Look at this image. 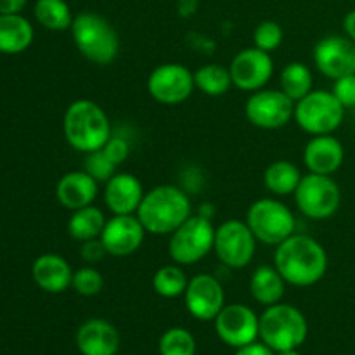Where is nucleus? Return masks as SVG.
<instances>
[{
	"instance_id": "1",
	"label": "nucleus",
	"mask_w": 355,
	"mask_h": 355,
	"mask_svg": "<svg viewBox=\"0 0 355 355\" xmlns=\"http://www.w3.org/2000/svg\"><path fill=\"white\" fill-rule=\"evenodd\" d=\"M274 267L288 284L307 288L319 283L328 270V253L318 239L291 234L274 252Z\"/></svg>"
},
{
	"instance_id": "2",
	"label": "nucleus",
	"mask_w": 355,
	"mask_h": 355,
	"mask_svg": "<svg viewBox=\"0 0 355 355\" xmlns=\"http://www.w3.org/2000/svg\"><path fill=\"white\" fill-rule=\"evenodd\" d=\"M135 215L146 232L170 236L193 215V207L189 196L180 187L162 184L144 194Z\"/></svg>"
},
{
	"instance_id": "3",
	"label": "nucleus",
	"mask_w": 355,
	"mask_h": 355,
	"mask_svg": "<svg viewBox=\"0 0 355 355\" xmlns=\"http://www.w3.org/2000/svg\"><path fill=\"white\" fill-rule=\"evenodd\" d=\"M64 139L75 151L89 155L104 148L111 137V123L106 111L90 99L71 103L62 118Z\"/></svg>"
},
{
	"instance_id": "4",
	"label": "nucleus",
	"mask_w": 355,
	"mask_h": 355,
	"mask_svg": "<svg viewBox=\"0 0 355 355\" xmlns=\"http://www.w3.org/2000/svg\"><path fill=\"white\" fill-rule=\"evenodd\" d=\"M69 30L76 49L87 61L107 66L118 58L120 37L106 17L96 12H80Z\"/></svg>"
},
{
	"instance_id": "5",
	"label": "nucleus",
	"mask_w": 355,
	"mask_h": 355,
	"mask_svg": "<svg viewBox=\"0 0 355 355\" xmlns=\"http://www.w3.org/2000/svg\"><path fill=\"white\" fill-rule=\"evenodd\" d=\"M307 319L293 305L279 302L260 315L259 338L274 352L298 349L307 340Z\"/></svg>"
},
{
	"instance_id": "6",
	"label": "nucleus",
	"mask_w": 355,
	"mask_h": 355,
	"mask_svg": "<svg viewBox=\"0 0 355 355\" xmlns=\"http://www.w3.org/2000/svg\"><path fill=\"white\" fill-rule=\"evenodd\" d=\"M345 107L331 90H312L295 103L293 118L298 127L312 135L333 134L342 125Z\"/></svg>"
},
{
	"instance_id": "7",
	"label": "nucleus",
	"mask_w": 355,
	"mask_h": 355,
	"mask_svg": "<svg viewBox=\"0 0 355 355\" xmlns=\"http://www.w3.org/2000/svg\"><path fill=\"white\" fill-rule=\"evenodd\" d=\"M246 224L255 234L257 241L277 246L295 234L297 220L290 208L274 198L257 200L246 214Z\"/></svg>"
},
{
	"instance_id": "8",
	"label": "nucleus",
	"mask_w": 355,
	"mask_h": 355,
	"mask_svg": "<svg viewBox=\"0 0 355 355\" xmlns=\"http://www.w3.org/2000/svg\"><path fill=\"white\" fill-rule=\"evenodd\" d=\"M215 227L205 215H191L179 229L170 234L168 255L173 263L193 266L214 250Z\"/></svg>"
},
{
	"instance_id": "9",
	"label": "nucleus",
	"mask_w": 355,
	"mask_h": 355,
	"mask_svg": "<svg viewBox=\"0 0 355 355\" xmlns=\"http://www.w3.org/2000/svg\"><path fill=\"white\" fill-rule=\"evenodd\" d=\"M293 196L298 210L312 220L331 218L342 203V191L331 175L312 172L302 177Z\"/></svg>"
},
{
	"instance_id": "10",
	"label": "nucleus",
	"mask_w": 355,
	"mask_h": 355,
	"mask_svg": "<svg viewBox=\"0 0 355 355\" xmlns=\"http://www.w3.org/2000/svg\"><path fill=\"white\" fill-rule=\"evenodd\" d=\"M255 250L257 238L246 220L231 218L215 227L214 252L229 269H245L255 257Z\"/></svg>"
},
{
	"instance_id": "11",
	"label": "nucleus",
	"mask_w": 355,
	"mask_h": 355,
	"mask_svg": "<svg viewBox=\"0 0 355 355\" xmlns=\"http://www.w3.org/2000/svg\"><path fill=\"white\" fill-rule=\"evenodd\" d=\"M194 85V73L179 62H165L156 66L148 78V92L156 103L175 106L191 97Z\"/></svg>"
},
{
	"instance_id": "12",
	"label": "nucleus",
	"mask_w": 355,
	"mask_h": 355,
	"mask_svg": "<svg viewBox=\"0 0 355 355\" xmlns=\"http://www.w3.org/2000/svg\"><path fill=\"white\" fill-rule=\"evenodd\" d=\"M293 113L295 103L281 89H262L252 92L245 106V114L250 123L263 130L283 128L293 118Z\"/></svg>"
},
{
	"instance_id": "13",
	"label": "nucleus",
	"mask_w": 355,
	"mask_h": 355,
	"mask_svg": "<svg viewBox=\"0 0 355 355\" xmlns=\"http://www.w3.org/2000/svg\"><path fill=\"white\" fill-rule=\"evenodd\" d=\"M215 322V333L229 347L241 349L248 343L257 342L260 329V318L248 305L231 304L225 305Z\"/></svg>"
},
{
	"instance_id": "14",
	"label": "nucleus",
	"mask_w": 355,
	"mask_h": 355,
	"mask_svg": "<svg viewBox=\"0 0 355 355\" xmlns=\"http://www.w3.org/2000/svg\"><path fill=\"white\" fill-rule=\"evenodd\" d=\"M232 85L245 92H257L269 83L274 75V61L270 52L259 47L239 51L229 64Z\"/></svg>"
},
{
	"instance_id": "15",
	"label": "nucleus",
	"mask_w": 355,
	"mask_h": 355,
	"mask_svg": "<svg viewBox=\"0 0 355 355\" xmlns=\"http://www.w3.org/2000/svg\"><path fill=\"white\" fill-rule=\"evenodd\" d=\"M184 304L187 312L198 321H214L225 307V293L220 281L210 274L191 277L184 291Z\"/></svg>"
},
{
	"instance_id": "16",
	"label": "nucleus",
	"mask_w": 355,
	"mask_h": 355,
	"mask_svg": "<svg viewBox=\"0 0 355 355\" xmlns=\"http://www.w3.org/2000/svg\"><path fill=\"white\" fill-rule=\"evenodd\" d=\"M146 229L137 215H113L101 234L104 248L111 257H128L141 248Z\"/></svg>"
},
{
	"instance_id": "17",
	"label": "nucleus",
	"mask_w": 355,
	"mask_h": 355,
	"mask_svg": "<svg viewBox=\"0 0 355 355\" xmlns=\"http://www.w3.org/2000/svg\"><path fill=\"white\" fill-rule=\"evenodd\" d=\"M314 64L328 78H342L355 73V42L331 35L314 47Z\"/></svg>"
},
{
	"instance_id": "18",
	"label": "nucleus",
	"mask_w": 355,
	"mask_h": 355,
	"mask_svg": "<svg viewBox=\"0 0 355 355\" xmlns=\"http://www.w3.org/2000/svg\"><path fill=\"white\" fill-rule=\"evenodd\" d=\"M144 194V187L134 173L116 172L104 184V203L113 215L137 214Z\"/></svg>"
},
{
	"instance_id": "19",
	"label": "nucleus",
	"mask_w": 355,
	"mask_h": 355,
	"mask_svg": "<svg viewBox=\"0 0 355 355\" xmlns=\"http://www.w3.org/2000/svg\"><path fill=\"white\" fill-rule=\"evenodd\" d=\"M345 159L342 142L331 134L314 135L304 149V163L309 172L319 175H333L338 172Z\"/></svg>"
},
{
	"instance_id": "20",
	"label": "nucleus",
	"mask_w": 355,
	"mask_h": 355,
	"mask_svg": "<svg viewBox=\"0 0 355 355\" xmlns=\"http://www.w3.org/2000/svg\"><path fill=\"white\" fill-rule=\"evenodd\" d=\"M76 347L82 355H116L120 335L111 322L89 319L76 331Z\"/></svg>"
},
{
	"instance_id": "21",
	"label": "nucleus",
	"mask_w": 355,
	"mask_h": 355,
	"mask_svg": "<svg viewBox=\"0 0 355 355\" xmlns=\"http://www.w3.org/2000/svg\"><path fill=\"white\" fill-rule=\"evenodd\" d=\"M31 276L42 291L58 295L71 288L73 269L64 257L58 253H45L33 262Z\"/></svg>"
},
{
	"instance_id": "22",
	"label": "nucleus",
	"mask_w": 355,
	"mask_h": 355,
	"mask_svg": "<svg viewBox=\"0 0 355 355\" xmlns=\"http://www.w3.org/2000/svg\"><path fill=\"white\" fill-rule=\"evenodd\" d=\"M97 180L85 170H73L64 173L55 186V198L61 207L75 211L78 208L89 207L97 198Z\"/></svg>"
},
{
	"instance_id": "23",
	"label": "nucleus",
	"mask_w": 355,
	"mask_h": 355,
	"mask_svg": "<svg viewBox=\"0 0 355 355\" xmlns=\"http://www.w3.org/2000/svg\"><path fill=\"white\" fill-rule=\"evenodd\" d=\"M33 26L21 14H0V52L21 54L33 42Z\"/></svg>"
},
{
	"instance_id": "24",
	"label": "nucleus",
	"mask_w": 355,
	"mask_h": 355,
	"mask_svg": "<svg viewBox=\"0 0 355 355\" xmlns=\"http://www.w3.org/2000/svg\"><path fill=\"white\" fill-rule=\"evenodd\" d=\"M286 281L274 266H260L250 277V293L260 305L270 307L284 297Z\"/></svg>"
},
{
	"instance_id": "25",
	"label": "nucleus",
	"mask_w": 355,
	"mask_h": 355,
	"mask_svg": "<svg viewBox=\"0 0 355 355\" xmlns=\"http://www.w3.org/2000/svg\"><path fill=\"white\" fill-rule=\"evenodd\" d=\"M107 218L104 217L103 210L89 205L73 211L68 220V234L80 243L97 239L103 234Z\"/></svg>"
},
{
	"instance_id": "26",
	"label": "nucleus",
	"mask_w": 355,
	"mask_h": 355,
	"mask_svg": "<svg viewBox=\"0 0 355 355\" xmlns=\"http://www.w3.org/2000/svg\"><path fill=\"white\" fill-rule=\"evenodd\" d=\"M302 177L304 175L295 163L288 159H277L270 163L263 172V184L269 193L276 196H288V194H295Z\"/></svg>"
},
{
	"instance_id": "27",
	"label": "nucleus",
	"mask_w": 355,
	"mask_h": 355,
	"mask_svg": "<svg viewBox=\"0 0 355 355\" xmlns=\"http://www.w3.org/2000/svg\"><path fill=\"white\" fill-rule=\"evenodd\" d=\"M33 14L35 19L51 31L69 30L75 19L66 0H37Z\"/></svg>"
},
{
	"instance_id": "28",
	"label": "nucleus",
	"mask_w": 355,
	"mask_h": 355,
	"mask_svg": "<svg viewBox=\"0 0 355 355\" xmlns=\"http://www.w3.org/2000/svg\"><path fill=\"white\" fill-rule=\"evenodd\" d=\"M279 85L281 90L290 97L293 103L304 99L309 92H312V85H314V78H312V71L309 66L304 62H290L283 68L279 75Z\"/></svg>"
},
{
	"instance_id": "29",
	"label": "nucleus",
	"mask_w": 355,
	"mask_h": 355,
	"mask_svg": "<svg viewBox=\"0 0 355 355\" xmlns=\"http://www.w3.org/2000/svg\"><path fill=\"white\" fill-rule=\"evenodd\" d=\"M194 85L198 90L210 97L224 96L232 87V78L229 68L220 64H205L194 71Z\"/></svg>"
},
{
	"instance_id": "30",
	"label": "nucleus",
	"mask_w": 355,
	"mask_h": 355,
	"mask_svg": "<svg viewBox=\"0 0 355 355\" xmlns=\"http://www.w3.org/2000/svg\"><path fill=\"white\" fill-rule=\"evenodd\" d=\"M187 283L189 279L179 263L159 267L153 276V288L163 298H177L184 295Z\"/></svg>"
},
{
	"instance_id": "31",
	"label": "nucleus",
	"mask_w": 355,
	"mask_h": 355,
	"mask_svg": "<svg viewBox=\"0 0 355 355\" xmlns=\"http://www.w3.org/2000/svg\"><path fill=\"white\" fill-rule=\"evenodd\" d=\"M159 355H194L196 340L193 333L184 328H170L159 338Z\"/></svg>"
},
{
	"instance_id": "32",
	"label": "nucleus",
	"mask_w": 355,
	"mask_h": 355,
	"mask_svg": "<svg viewBox=\"0 0 355 355\" xmlns=\"http://www.w3.org/2000/svg\"><path fill=\"white\" fill-rule=\"evenodd\" d=\"M71 288L82 297H96L103 291L104 277L96 267L85 266L73 270Z\"/></svg>"
},
{
	"instance_id": "33",
	"label": "nucleus",
	"mask_w": 355,
	"mask_h": 355,
	"mask_svg": "<svg viewBox=\"0 0 355 355\" xmlns=\"http://www.w3.org/2000/svg\"><path fill=\"white\" fill-rule=\"evenodd\" d=\"M283 28L276 21H262L253 31V44H255V47L262 49L266 52H272L279 49V45L283 44Z\"/></svg>"
},
{
	"instance_id": "34",
	"label": "nucleus",
	"mask_w": 355,
	"mask_h": 355,
	"mask_svg": "<svg viewBox=\"0 0 355 355\" xmlns=\"http://www.w3.org/2000/svg\"><path fill=\"white\" fill-rule=\"evenodd\" d=\"M116 163H113L110 159V156L99 149V151H94L85 155V172L89 175H92L97 182L106 184L111 177L116 173Z\"/></svg>"
},
{
	"instance_id": "35",
	"label": "nucleus",
	"mask_w": 355,
	"mask_h": 355,
	"mask_svg": "<svg viewBox=\"0 0 355 355\" xmlns=\"http://www.w3.org/2000/svg\"><path fill=\"white\" fill-rule=\"evenodd\" d=\"M331 92L343 104V107L355 106V73L336 78Z\"/></svg>"
},
{
	"instance_id": "36",
	"label": "nucleus",
	"mask_w": 355,
	"mask_h": 355,
	"mask_svg": "<svg viewBox=\"0 0 355 355\" xmlns=\"http://www.w3.org/2000/svg\"><path fill=\"white\" fill-rule=\"evenodd\" d=\"M103 151L110 156L111 162L120 165L130 155V144L127 142V139L120 137V135H111L106 144H104Z\"/></svg>"
},
{
	"instance_id": "37",
	"label": "nucleus",
	"mask_w": 355,
	"mask_h": 355,
	"mask_svg": "<svg viewBox=\"0 0 355 355\" xmlns=\"http://www.w3.org/2000/svg\"><path fill=\"white\" fill-rule=\"evenodd\" d=\"M80 255H82V259L85 260L89 266H94V263L101 262V260L107 255V252L106 248H104L101 238H97L90 239V241H83L82 248H80Z\"/></svg>"
},
{
	"instance_id": "38",
	"label": "nucleus",
	"mask_w": 355,
	"mask_h": 355,
	"mask_svg": "<svg viewBox=\"0 0 355 355\" xmlns=\"http://www.w3.org/2000/svg\"><path fill=\"white\" fill-rule=\"evenodd\" d=\"M236 355H276V352L263 342H253L238 349Z\"/></svg>"
},
{
	"instance_id": "39",
	"label": "nucleus",
	"mask_w": 355,
	"mask_h": 355,
	"mask_svg": "<svg viewBox=\"0 0 355 355\" xmlns=\"http://www.w3.org/2000/svg\"><path fill=\"white\" fill-rule=\"evenodd\" d=\"M28 0H0V14H19Z\"/></svg>"
},
{
	"instance_id": "40",
	"label": "nucleus",
	"mask_w": 355,
	"mask_h": 355,
	"mask_svg": "<svg viewBox=\"0 0 355 355\" xmlns=\"http://www.w3.org/2000/svg\"><path fill=\"white\" fill-rule=\"evenodd\" d=\"M343 30H345L347 37L355 42V9L350 10L345 16V19H343Z\"/></svg>"
},
{
	"instance_id": "41",
	"label": "nucleus",
	"mask_w": 355,
	"mask_h": 355,
	"mask_svg": "<svg viewBox=\"0 0 355 355\" xmlns=\"http://www.w3.org/2000/svg\"><path fill=\"white\" fill-rule=\"evenodd\" d=\"M276 355H302L298 352L297 349H291V350H281V352H276Z\"/></svg>"
}]
</instances>
